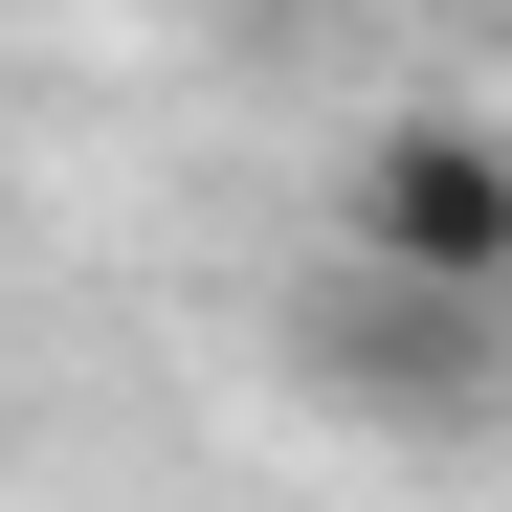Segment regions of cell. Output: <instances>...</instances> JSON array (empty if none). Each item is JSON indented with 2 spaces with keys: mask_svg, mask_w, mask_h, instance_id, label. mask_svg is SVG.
<instances>
[{
  "mask_svg": "<svg viewBox=\"0 0 512 512\" xmlns=\"http://www.w3.org/2000/svg\"><path fill=\"white\" fill-rule=\"evenodd\" d=\"M334 268L512 312V134L446 112V90H423V112H357V156H334Z\"/></svg>",
  "mask_w": 512,
  "mask_h": 512,
  "instance_id": "1",
  "label": "cell"
},
{
  "mask_svg": "<svg viewBox=\"0 0 512 512\" xmlns=\"http://www.w3.org/2000/svg\"><path fill=\"white\" fill-rule=\"evenodd\" d=\"M290 334H312V379L379 401V423H490V379H512V312H468V290H379V268H334Z\"/></svg>",
  "mask_w": 512,
  "mask_h": 512,
  "instance_id": "2",
  "label": "cell"
}]
</instances>
